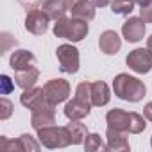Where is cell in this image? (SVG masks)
Segmentation results:
<instances>
[{
  "mask_svg": "<svg viewBox=\"0 0 152 152\" xmlns=\"http://www.w3.org/2000/svg\"><path fill=\"white\" fill-rule=\"evenodd\" d=\"M106 122H107V127H113V129L127 132V134H140L147 127L145 116H141L140 113H134V111H131V113L124 111L120 107L107 111Z\"/></svg>",
  "mask_w": 152,
  "mask_h": 152,
  "instance_id": "6da1fadb",
  "label": "cell"
},
{
  "mask_svg": "<svg viewBox=\"0 0 152 152\" xmlns=\"http://www.w3.org/2000/svg\"><path fill=\"white\" fill-rule=\"evenodd\" d=\"M113 91L125 102H140L147 95V86L138 77H132L129 73H118L113 79Z\"/></svg>",
  "mask_w": 152,
  "mask_h": 152,
  "instance_id": "7a4b0ae2",
  "label": "cell"
},
{
  "mask_svg": "<svg viewBox=\"0 0 152 152\" xmlns=\"http://www.w3.org/2000/svg\"><path fill=\"white\" fill-rule=\"evenodd\" d=\"M54 36L56 38H63V39H68L72 43H79L83 41L88 32H90V27H88V22L86 20H81V18H59L56 20L54 23Z\"/></svg>",
  "mask_w": 152,
  "mask_h": 152,
  "instance_id": "3957f363",
  "label": "cell"
},
{
  "mask_svg": "<svg viewBox=\"0 0 152 152\" xmlns=\"http://www.w3.org/2000/svg\"><path fill=\"white\" fill-rule=\"evenodd\" d=\"M38 140L47 148H63L70 145V136L66 127H57V125L38 129Z\"/></svg>",
  "mask_w": 152,
  "mask_h": 152,
  "instance_id": "277c9868",
  "label": "cell"
},
{
  "mask_svg": "<svg viewBox=\"0 0 152 152\" xmlns=\"http://www.w3.org/2000/svg\"><path fill=\"white\" fill-rule=\"evenodd\" d=\"M56 56L59 61V70L63 73H77L79 70V50L73 45L63 43L56 48Z\"/></svg>",
  "mask_w": 152,
  "mask_h": 152,
  "instance_id": "5b68a950",
  "label": "cell"
},
{
  "mask_svg": "<svg viewBox=\"0 0 152 152\" xmlns=\"http://www.w3.org/2000/svg\"><path fill=\"white\" fill-rule=\"evenodd\" d=\"M70 91H72L70 83L64 81V79H50V81H47L45 86H43L45 99H47L50 104H54V106H57V104L68 100Z\"/></svg>",
  "mask_w": 152,
  "mask_h": 152,
  "instance_id": "8992f818",
  "label": "cell"
},
{
  "mask_svg": "<svg viewBox=\"0 0 152 152\" xmlns=\"http://www.w3.org/2000/svg\"><path fill=\"white\" fill-rule=\"evenodd\" d=\"M125 63L136 73H148L152 70V52L148 48H134L127 54Z\"/></svg>",
  "mask_w": 152,
  "mask_h": 152,
  "instance_id": "52a82bcc",
  "label": "cell"
},
{
  "mask_svg": "<svg viewBox=\"0 0 152 152\" xmlns=\"http://www.w3.org/2000/svg\"><path fill=\"white\" fill-rule=\"evenodd\" d=\"M31 125H32V129H36V131L41 129V127L56 125V106L50 104L48 100H45V102L39 104L36 109H32Z\"/></svg>",
  "mask_w": 152,
  "mask_h": 152,
  "instance_id": "ba28073f",
  "label": "cell"
},
{
  "mask_svg": "<svg viewBox=\"0 0 152 152\" xmlns=\"http://www.w3.org/2000/svg\"><path fill=\"white\" fill-rule=\"evenodd\" d=\"M48 27V16L38 7V9H31L27 11L25 16V31L34 34V36H43L47 32Z\"/></svg>",
  "mask_w": 152,
  "mask_h": 152,
  "instance_id": "9c48e42d",
  "label": "cell"
},
{
  "mask_svg": "<svg viewBox=\"0 0 152 152\" xmlns=\"http://www.w3.org/2000/svg\"><path fill=\"white\" fill-rule=\"evenodd\" d=\"M122 36L125 38V41L129 43H138L140 39H143L145 36V22L141 18L131 16L129 20L124 22L122 25Z\"/></svg>",
  "mask_w": 152,
  "mask_h": 152,
  "instance_id": "30bf717a",
  "label": "cell"
},
{
  "mask_svg": "<svg viewBox=\"0 0 152 152\" xmlns=\"http://www.w3.org/2000/svg\"><path fill=\"white\" fill-rule=\"evenodd\" d=\"M106 145H107V150H111V152L131 150V145L127 141V132L116 131L113 127H107V131H106Z\"/></svg>",
  "mask_w": 152,
  "mask_h": 152,
  "instance_id": "8fae6325",
  "label": "cell"
},
{
  "mask_svg": "<svg viewBox=\"0 0 152 152\" xmlns=\"http://www.w3.org/2000/svg\"><path fill=\"white\" fill-rule=\"evenodd\" d=\"M91 111V104L77 99V97H73L72 100H68L64 104V116L68 120H83L90 115Z\"/></svg>",
  "mask_w": 152,
  "mask_h": 152,
  "instance_id": "7c38bea8",
  "label": "cell"
},
{
  "mask_svg": "<svg viewBox=\"0 0 152 152\" xmlns=\"http://www.w3.org/2000/svg\"><path fill=\"white\" fill-rule=\"evenodd\" d=\"M9 64L11 68L16 72V70H25V68H31V66H36V56L31 52V50H25V48H18L11 54L9 57Z\"/></svg>",
  "mask_w": 152,
  "mask_h": 152,
  "instance_id": "4fadbf2b",
  "label": "cell"
},
{
  "mask_svg": "<svg viewBox=\"0 0 152 152\" xmlns=\"http://www.w3.org/2000/svg\"><path fill=\"white\" fill-rule=\"evenodd\" d=\"M122 47V39L115 31H104L99 38V48L100 52H104L106 56H113L120 50Z\"/></svg>",
  "mask_w": 152,
  "mask_h": 152,
  "instance_id": "5bb4252c",
  "label": "cell"
},
{
  "mask_svg": "<svg viewBox=\"0 0 152 152\" xmlns=\"http://www.w3.org/2000/svg\"><path fill=\"white\" fill-rule=\"evenodd\" d=\"M39 79V70L36 66H31V68H25V70H16L15 72V81H16V86L22 88V90H29V88H34L36 81Z\"/></svg>",
  "mask_w": 152,
  "mask_h": 152,
  "instance_id": "9a60e30c",
  "label": "cell"
},
{
  "mask_svg": "<svg viewBox=\"0 0 152 152\" xmlns=\"http://www.w3.org/2000/svg\"><path fill=\"white\" fill-rule=\"evenodd\" d=\"M111 100V91L109 86L102 81H95L91 83V106L95 107H102L106 104H109Z\"/></svg>",
  "mask_w": 152,
  "mask_h": 152,
  "instance_id": "2e32d148",
  "label": "cell"
},
{
  "mask_svg": "<svg viewBox=\"0 0 152 152\" xmlns=\"http://www.w3.org/2000/svg\"><path fill=\"white\" fill-rule=\"evenodd\" d=\"M47 99H45V93H43V88H29V90H23V93L20 95V102L23 107L27 109H36L39 104H43Z\"/></svg>",
  "mask_w": 152,
  "mask_h": 152,
  "instance_id": "e0dca14e",
  "label": "cell"
},
{
  "mask_svg": "<svg viewBox=\"0 0 152 152\" xmlns=\"http://www.w3.org/2000/svg\"><path fill=\"white\" fill-rule=\"evenodd\" d=\"M66 131H68V136H70V145H81L84 143L86 136L90 134L86 125L81 124V120H70V124L64 125Z\"/></svg>",
  "mask_w": 152,
  "mask_h": 152,
  "instance_id": "ac0fdd59",
  "label": "cell"
},
{
  "mask_svg": "<svg viewBox=\"0 0 152 152\" xmlns=\"http://www.w3.org/2000/svg\"><path fill=\"white\" fill-rule=\"evenodd\" d=\"M39 9L48 16V20H54V22L63 18L64 13L68 11L66 6H64V0H43Z\"/></svg>",
  "mask_w": 152,
  "mask_h": 152,
  "instance_id": "d6986e66",
  "label": "cell"
},
{
  "mask_svg": "<svg viewBox=\"0 0 152 152\" xmlns=\"http://www.w3.org/2000/svg\"><path fill=\"white\" fill-rule=\"evenodd\" d=\"M95 9H97V7L90 2V0H84V2L77 4L73 9H70V13H72L73 18H81V20L90 22V20L95 18Z\"/></svg>",
  "mask_w": 152,
  "mask_h": 152,
  "instance_id": "ffe728a7",
  "label": "cell"
},
{
  "mask_svg": "<svg viewBox=\"0 0 152 152\" xmlns=\"http://www.w3.org/2000/svg\"><path fill=\"white\" fill-rule=\"evenodd\" d=\"M134 0H113V2L109 4L111 6V11L113 15L116 16H129L134 9Z\"/></svg>",
  "mask_w": 152,
  "mask_h": 152,
  "instance_id": "44dd1931",
  "label": "cell"
},
{
  "mask_svg": "<svg viewBox=\"0 0 152 152\" xmlns=\"http://www.w3.org/2000/svg\"><path fill=\"white\" fill-rule=\"evenodd\" d=\"M18 143H20V150L22 152H38L41 148V141L32 138L31 134H22L18 138Z\"/></svg>",
  "mask_w": 152,
  "mask_h": 152,
  "instance_id": "7402d4cb",
  "label": "cell"
},
{
  "mask_svg": "<svg viewBox=\"0 0 152 152\" xmlns=\"http://www.w3.org/2000/svg\"><path fill=\"white\" fill-rule=\"evenodd\" d=\"M83 145H84V148H86L88 152H97V150H107V145H106V143L102 141V138H100L99 134H95V132L88 134Z\"/></svg>",
  "mask_w": 152,
  "mask_h": 152,
  "instance_id": "603a6c76",
  "label": "cell"
},
{
  "mask_svg": "<svg viewBox=\"0 0 152 152\" xmlns=\"http://www.w3.org/2000/svg\"><path fill=\"white\" fill-rule=\"evenodd\" d=\"M75 97L91 104V83H81L75 88Z\"/></svg>",
  "mask_w": 152,
  "mask_h": 152,
  "instance_id": "cb8c5ba5",
  "label": "cell"
},
{
  "mask_svg": "<svg viewBox=\"0 0 152 152\" xmlns=\"http://www.w3.org/2000/svg\"><path fill=\"white\" fill-rule=\"evenodd\" d=\"M0 150L2 152H22L18 140H7L6 136H0Z\"/></svg>",
  "mask_w": 152,
  "mask_h": 152,
  "instance_id": "d4e9b609",
  "label": "cell"
},
{
  "mask_svg": "<svg viewBox=\"0 0 152 152\" xmlns=\"http://www.w3.org/2000/svg\"><path fill=\"white\" fill-rule=\"evenodd\" d=\"M13 109H15V106L9 99H6V97L0 99V120H7L13 115Z\"/></svg>",
  "mask_w": 152,
  "mask_h": 152,
  "instance_id": "484cf974",
  "label": "cell"
},
{
  "mask_svg": "<svg viewBox=\"0 0 152 152\" xmlns=\"http://www.w3.org/2000/svg\"><path fill=\"white\" fill-rule=\"evenodd\" d=\"M13 90H15V84H13L11 77H9V75H2V77H0V93H2V95H9Z\"/></svg>",
  "mask_w": 152,
  "mask_h": 152,
  "instance_id": "4316f807",
  "label": "cell"
},
{
  "mask_svg": "<svg viewBox=\"0 0 152 152\" xmlns=\"http://www.w3.org/2000/svg\"><path fill=\"white\" fill-rule=\"evenodd\" d=\"M140 18L145 23H152V0L143 6H140Z\"/></svg>",
  "mask_w": 152,
  "mask_h": 152,
  "instance_id": "83f0119b",
  "label": "cell"
},
{
  "mask_svg": "<svg viewBox=\"0 0 152 152\" xmlns=\"http://www.w3.org/2000/svg\"><path fill=\"white\" fill-rule=\"evenodd\" d=\"M18 2H20L27 11H31V9H38V6L43 4L41 0H18Z\"/></svg>",
  "mask_w": 152,
  "mask_h": 152,
  "instance_id": "f1b7e54d",
  "label": "cell"
},
{
  "mask_svg": "<svg viewBox=\"0 0 152 152\" xmlns=\"http://www.w3.org/2000/svg\"><path fill=\"white\" fill-rule=\"evenodd\" d=\"M143 116H145L148 122H152V102H148V104L145 106V109H143Z\"/></svg>",
  "mask_w": 152,
  "mask_h": 152,
  "instance_id": "f546056e",
  "label": "cell"
},
{
  "mask_svg": "<svg viewBox=\"0 0 152 152\" xmlns=\"http://www.w3.org/2000/svg\"><path fill=\"white\" fill-rule=\"evenodd\" d=\"M90 2L95 6V7H106L111 4V0H90Z\"/></svg>",
  "mask_w": 152,
  "mask_h": 152,
  "instance_id": "4dcf8cb0",
  "label": "cell"
},
{
  "mask_svg": "<svg viewBox=\"0 0 152 152\" xmlns=\"http://www.w3.org/2000/svg\"><path fill=\"white\" fill-rule=\"evenodd\" d=\"M81 2H84V0H64V6H66V9L70 11V9H73L77 4H81Z\"/></svg>",
  "mask_w": 152,
  "mask_h": 152,
  "instance_id": "1f68e13d",
  "label": "cell"
},
{
  "mask_svg": "<svg viewBox=\"0 0 152 152\" xmlns=\"http://www.w3.org/2000/svg\"><path fill=\"white\" fill-rule=\"evenodd\" d=\"M2 38H4V41H6V43H4V47H2V50L6 52V50H7L9 41H16V39H7V38H9V34H7V32H4V34H2ZM4 52H2V54H4Z\"/></svg>",
  "mask_w": 152,
  "mask_h": 152,
  "instance_id": "d6a6232c",
  "label": "cell"
},
{
  "mask_svg": "<svg viewBox=\"0 0 152 152\" xmlns=\"http://www.w3.org/2000/svg\"><path fill=\"white\" fill-rule=\"evenodd\" d=\"M147 48L152 52V34H150V38H147Z\"/></svg>",
  "mask_w": 152,
  "mask_h": 152,
  "instance_id": "836d02e7",
  "label": "cell"
},
{
  "mask_svg": "<svg viewBox=\"0 0 152 152\" xmlns=\"http://www.w3.org/2000/svg\"><path fill=\"white\" fill-rule=\"evenodd\" d=\"M136 4H140V6H143V4H147V2H150V0H134Z\"/></svg>",
  "mask_w": 152,
  "mask_h": 152,
  "instance_id": "e575fe53",
  "label": "cell"
},
{
  "mask_svg": "<svg viewBox=\"0 0 152 152\" xmlns=\"http://www.w3.org/2000/svg\"><path fill=\"white\" fill-rule=\"evenodd\" d=\"M150 147H152V136H150Z\"/></svg>",
  "mask_w": 152,
  "mask_h": 152,
  "instance_id": "d590c367",
  "label": "cell"
}]
</instances>
